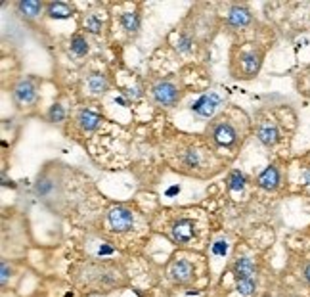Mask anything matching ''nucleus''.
<instances>
[{"mask_svg":"<svg viewBox=\"0 0 310 297\" xmlns=\"http://www.w3.org/2000/svg\"><path fill=\"white\" fill-rule=\"evenodd\" d=\"M10 267H8V263H2L0 265V282H2V286L8 282V278H10Z\"/></svg>","mask_w":310,"mask_h":297,"instance_id":"393cba45","label":"nucleus"},{"mask_svg":"<svg viewBox=\"0 0 310 297\" xmlns=\"http://www.w3.org/2000/svg\"><path fill=\"white\" fill-rule=\"evenodd\" d=\"M209 138L214 146H220V148H232L238 142V131L230 121H224V119H218L211 123L209 127Z\"/></svg>","mask_w":310,"mask_h":297,"instance_id":"f257e3e1","label":"nucleus"},{"mask_svg":"<svg viewBox=\"0 0 310 297\" xmlns=\"http://www.w3.org/2000/svg\"><path fill=\"white\" fill-rule=\"evenodd\" d=\"M69 46H71V52H73L75 56H87L88 54V42L83 35H75V37L71 38Z\"/></svg>","mask_w":310,"mask_h":297,"instance_id":"412c9836","label":"nucleus"},{"mask_svg":"<svg viewBox=\"0 0 310 297\" xmlns=\"http://www.w3.org/2000/svg\"><path fill=\"white\" fill-rule=\"evenodd\" d=\"M151 98H153V102L157 105L173 107L180 100V90L173 81H157L151 86Z\"/></svg>","mask_w":310,"mask_h":297,"instance_id":"f03ea898","label":"nucleus"},{"mask_svg":"<svg viewBox=\"0 0 310 297\" xmlns=\"http://www.w3.org/2000/svg\"><path fill=\"white\" fill-rule=\"evenodd\" d=\"M236 289H238L242 295L249 297L255 293L257 282H255V278H240V280H236Z\"/></svg>","mask_w":310,"mask_h":297,"instance_id":"aec40b11","label":"nucleus"},{"mask_svg":"<svg viewBox=\"0 0 310 297\" xmlns=\"http://www.w3.org/2000/svg\"><path fill=\"white\" fill-rule=\"evenodd\" d=\"M48 121L54 125H59L65 121V107L61 104H54L48 109Z\"/></svg>","mask_w":310,"mask_h":297,"instance_id":"4be33fe9","label":"nucleus"},{"mask_svg":"<svg viewBox=\"0 0 310 297\" xmlns=\"http://www.w3.org/2000/svg\"><path fill=\"white\" fill-rule=\"evenodd\" d=\"M37 94H39V86H37V81L31 79V77L20 79L14 85V88H12V98H14V102L20 107L35 104L37 102Z\"/></svg>","mask_w":310,"mask_h":297,"instance_id":"7ed1b4c3","label":"nucleus"},{"mask_svg":"<svg viewBox=\"0 0 310 297\" xmlns=\"http://www.w3.org/2000/svg\"><path fill=\"white\" fill-rule=\"evenodd\" d=\"M257 184H259V188H262V190L276 192L281 184L280 169H278L276 165H268V167L257 176Z\"/></svg>","mask_w":310,"mask_h":297,"instance_id":"423d86ee","label":"nucleus"},{"mask_svg":"<svg viewBox=\"0 0 310 297\" xmlns=\"http://www.w3.org/2000/svg\"><path fill=\"white\" fill-rule=\"evenodd\" d=\"M46 16L50 19H69L73 16V8L65 2H50L46 4Z\"/></svg>","mask_w":310,"mask_h":297,"instance_id":"4468645a","label":"nucleus"},{"mask_svg":"<svg viewBox=\"0 0 310 297\" xmlns=\"http://www.w3.org/2000/svg\"><path fill=\"white\" fill-rule=\"evenodd\" d=\"M176 50L180 54H190L194 50V38L190 37V35H180L178 42H176Z\"/></svg>","mask_w":310,"mask_h":297,"instance_id":"b1692460","label":"nucleus"},{"mask_svg":"<svg viewBox=\"0 0 310 297\" xmlns=\"http://www.w3.org/2000/svg\"><path fill=\"white\" fill-rule=\"evenodd\" d=\"M257 136H259V142L268 146V148L280 142V131L274 123H262L257 131Z\"/></svg>","mask_w":310,"mask_h":297,"instance_id":"9b49d317","label":"nucleus"},{"mask_svg":"<svg viewBox=\"0 0 310 297\" xmlns=\"http://www.w3.org/2000/svg\"><path fill=\"white\" fill-rule=\"evenodd\" d=\"M88 90H90V94L94 96H102L107 92V88H109V81H107L106 75H102V73H92V75L88 77Z\"/></svg>","mask_w":310,"mask_h":297,"instance_id":"dca6fc26","label":"nucleus"},{"mask_svg":"<svg viewBox=\"0 0 310 297\" xmlns=\"http://www.w3.org/2000/svg\"><path fill=\"white\" fill-rule=\"evenodd\" d=\"M247 184V179L242 171H232L230 176H228V190L232 192H242Z\"/></svg>","mask_w":310,"mask_h":297,"instance_id":"6ab92c4d","label":"nucleus"},{"mask_svg":"<svg viewBox=\"0 0 310 297\" xmlns=\"http://www.w3.org/2000/svg\"><path fill=\"white\" fill-rule=\"evenodd\" d=\"M171 278L178 284H186V282H190L194 278V267L184 259L175 261L173 267H171Z\"/></svg>","mask_w":310,"mask_h":297,"instance_id":"9d476101","label":"nucleus"},{"mask_svg":"<svg viewBox=\"0 0 310 297\" xmlns=\"http://www.w3.org/2000/svg\"><path fill=\"white\" fill-rule=\"evenodd\" d=\"M102 27H104V23H102V19L98 18V16H87V19H85V31L98 35V33H102Z\"/></svg>","mask_w":310,"mask_h":297,"instance_id":"5701e85b","label":"nucleus"},{"mask_svg":"<svg viewBox=\"0 0 310 297\" xmlns=\"http://www.w3.org/2000/svg\"><path fill=\"white\" fill-rule=\"evenodd\" d=\"M240 62H242V71L245 79H251L259 73V69L262 66V54L257 52V50H249V52H243L240 56Z\"/></svg>","mask_w":310,"mask_h":297,"instance_id":"0eeeda50","label":"nucleus"},{"mask_svg":"<svg viewBox=\"0 0 310 297\" xmlns=\"http://www.w3.org/2000/svg\"><path fill=\"white\" fill-rule=\"evenodd\" d=\"M234 272H236V278H238V280H240V278H253L255 276V272H257V265H255L253 259L242 257L236 261Z\"/></svg>","mask_w":310,"mask_h":297,"instance_id":"2eb2a0df","label":"nucleus"},{"mask_svg":"<svg viewBox=\"0 0 310 297\" xmlns=\"http://www.w3.org/2000/svg\"><path fill=\"white\" fill-rule=\"evenodd\" d=\"M220 104H222V98L216 92H209V94L201 96L195 104H192V111L195 115H199V117H203V119H211L218 111Z\"/></svg>","mask_w":310,"mask_h":297,"instance_id":"39448f33","label":"nucleus"},{"mask_svg":"<svg viewBox=\"0 0 310 297\" xmlns=\"http://www.w3.org/2000/svg\"><path fill=\"white\" fill-rule=\"evenodd\" d=\"M77 123L83 131L92 133V131H96L98 127L102 125V117L94 113V111H90V109H81L77 113Z\"/></svg>","mask_w":310,"mask_h":297,"instance_id":"ddd939ff","label":"nucleus"},{"mask_svg":"<svg viewBox=\"0 0 310 297\" xmlns=\"http://www.w3.org/2000/svg\"><path fill=\"white\" fill-rule=\"evenodd\" d=\"M121 25L128 33H136L140 29V14L138 12H125V14H121Z\"/></svg>","mask_w":310,"mask_h":297,"instance_id":"f3484780","label":"nucleus"},{"mask_svg":"<svg viewBox=\"0 0 310 297\" xmlns=\"http://www.w3.org/2000/svg\"><path fill=\"white\" fill-rule=\"evenodd\" d=\"M304 280H306V282L310 284V263L306 265V267H304Z\"/></svg>","mask_w":310,"mask_h":297,"instance_id":"bb28decb","label":"nucleus"},{"mask_svg":"<svg viewBox=\"0 0 310 297\" xmlns=\"http://www.w3.org/2000/svg\"><path fill=\"white\" fill-rule=\"evenodd\" d=\"M107 222H109V228L113 232H128L134 224V215L130 209H126L123 205H117L107 213Z\"/></svg>","mask_w":310,"mask_h":297,"instance_id":"20e7f679","label":"nucleus"},{"mask_svg":"<svg viewBox=\"0 0 310 297\" xmlns=\"http://www.w3.org/2000/svg\"><path fill=\"white\" fill-rule=\"evenodd\" d=\"M251 23V12L245 6H232L228 12V25L232 27H245Z\"/></svg>","mask_w":310,"mask_h":297,"instance_id":"f8f14e48","label":"nucleus"},{"mask_svg":"<svg viewBox=\"0 0 310 297\" xmlns=\"http://www.w3.org/2000/svg\"><path fill=\"white\" fill-rule=\"evenodd\" d=\"M226 251H228V244H226L224 240H218V242H216V244L213 246V253H214V255H224Z\"/></svg>","mask_w":310,"mask_h":297,"instance_id":"a878e982","label":"nucleus"},{"mask_svg":"<svg viewBox=\"0 0 310 297\" xmlns=\"http://www.w3.org/2000/svg\"><path fill=\"white\" fill-rule=\"evenodd\" d=\"M194 234H195V224L192 219H178L173 224V230H171V236L178 244H188L190 240L194 238Z\"/></svg>","mask_w":310,"mask_h":297,"instance_id":"6e6552de","label":"nucleus"},{"mask_svg":"<svg viewBox=\"0 0 310 297\" xmlns=\"http://www.w3.org/2000/svg\"><path fill=\"white\" fill-rule=\"evenodd\" d=\"M182 165L186 169H197L201 165V153L195 148H188L184 153H182Z\"/></svg>","mask_w":310,"mask_h":297,"instance_id":"a211bd4d","label":"nucleus"},{"mask_svg":"<svg viewBox=\"0 0 310 297\" xmlns=\"http://www.w3.org/2000/svg\"><path fill=\"white\" fill-rule=\"evenodd\" d=\"M16 10H18V14H20L23 19H37L42 14V10H46V6L39 2V0H20L18 4H16Z\"/></svg>","mask_w":310,"mask_h":297,"instance_id":"1a4fd4ad","label":"nucleus"}]
</instances>
